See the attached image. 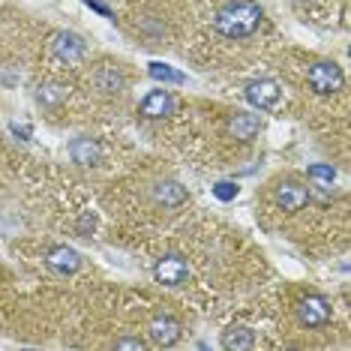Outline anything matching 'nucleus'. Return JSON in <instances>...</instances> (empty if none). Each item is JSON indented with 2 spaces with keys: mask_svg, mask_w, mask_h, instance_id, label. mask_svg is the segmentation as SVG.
<instances>
[{
  "mask_svg": "<svg viewBox=\"0 0 351 351\" xmlns=\"http://www.w3.org/2000/svg\"><path fill=\"white\" fill-rule=\"evenodd\" d=\"M265 21V10L252 0H234V3L222 6L213 19V30L226 39H243L252 36Z\"/></svg>",
  "mask_w": 351,
  "mask_h": 351,
  "instance_id": "1",
  "label": "nucleus"
},
{
  "mask_svg": "<svg viewBox=\"0 0 351 351\" xmlns=\"http://www.w3.org/2000/svg\"><path fill=\"white\" fill-rule=\"evenodd\" d=\"M306 84L318 97H330V93H339L346 87V75L333 60H318L306 69Z\"/></svg>",
  "mask_w": 351,
  "mask_h": 351,
  "instance_id": "2",
  "label": "nucleus"
},
{
  "mask_svg": "<svg viewBox=\"0 0 351 351\" xmlns=\"http://www.w3.org/2000/svg\"><path fill=\"white\" fill-rule=\"evenodd\" d=\"M243 97L252 108L274 111L279 106V99H282V87H279L274 78H255V82H250L243 87Z\"/></svg>",
  "mask_w": 351,
  "mask_h": 351,
  "instance_id": "3",
  "label": "nucleus"
},
{
  "mask_svg": "<svg viewBox=\"0 0 351 351\" xmlns=\"http://www.w3.org/2000/svg\"><path fill=\"white\" fill-rule=\"evenodd\" d=\"M147 330H150V339H154V346H162V348L178 346L180 337H183V324L174 315H169V313H156L154 318H150Z\"/></svg>",
  "mask_w": 351,
  "mask_h": 351,
  "instance_id": "4",
  "label": "nucleus"
},
{
  "mask_svg": "<svg viewBox=\"0 0 351 351\" xmlns=\"http://www.w3.org/2000/svg\"><path fill=\"white\" fill-rule=\"evenodd\" d=\"M333 309L330 303H327V298H322V294H306L300 303H298V318L303 327H324L327 322H330Z\"/></svg>",
  "mask_w": 351,
  "mask_h": 351,
  "instance_id": "5",
  "label": "nucleus"
},
{
  "mask_svg": "<svg viewBox=\"0 0 351 351\" xmlns=\"http://www.w3.org/2000/svg\"><path fill=\"white\" fill-rule=\"evenodd\" d=\"M51 51L58 54L63 63H78V60H84V54H87V43H84V36L73 34V30H58V34L51 36Z\"/></svg>",
  "mask_w": 351,
  "mask_h": 351,
  "instance_id": "6",
  "label": "nucleus"
},
{
  "mask_svg": "<svg viewBox=\"0 0 351 351\" xmlns=\"http://www.w3.org/2000/svg\"><path fill=\"white\" fill-rule=\"evenodd\" d=\"M90 82L102 97H117V93H123V87H126V75L117 63H99V66L93 69Z\"/></svg>",
  "mask_w": 351,
  "mask_h": 351,
  "instance_id": "7",
  "label": "nucleus"
},
{
  "mask_svg": "<svg viewBox=\"0 0 351 351\" xmlns=\"http://www.w3.org/2000/svg\"><path fill=\"white\" fill-rule=\"evenodd\" d=\"M189 276V267L186 261L180 258V255H165V258L156 261L154 267V279L159 285H165V289H174V285H183Z\"/></svg>",
  "mask_w": 351,
  "mask_h": 351,
  "instance_id": "8",
  "label": "nucleus"
},
{
  "mask_svg": "<svg viewBox=\"0 0 351 351\" xmlns=\"http://www.w3.org/2000/svg\"><path fill=\"white\" fill-rule=\"evenodd\" d=\"M276 204L282 207L285 213H300L303 207L309 204V193H306V186H300L298 180H279L276 183Z\"/></svg>",
  "mask_w": 351,
  "mask_h": 351,
  "instance_id": "9",
  "label": "nucleus"
},
{
  "mask_svg": "<svg viewBox=\"0 0 351 351\" xmlns=\"http://www.w3.org/2000/svg\"><path fill=\"white\" fill-rule=\"evenodd\" d=\"M174 97L165 87H159V90H150L145 99H141V106H138V114L145 117V121H162V117H169L174 114Z\"/></svg>",
  "mask_w": 351,
  "mask_h": 351,
  "instance_id": "10",
  "label": "nucleus"
},
{
  "mask_svg": "<svg viewBox=\"0 0 351 351\" xmlns=\"http://www.w3.org/2000/svg\"><path fill=\"white\" fill-rule=\"evenodd\" d=\"M45 265H49L54 274H60V276H69V274H75L78 267H82V255H78L73 246H66V243H58V246H51L49 252H45Z\"/></svg>",
  "mask_w": 351,
  "mask_h": 351,
  "instance_id": "11",
  "label": "nucleus"
},
{
  "mask_svg": "<svg viewBox=\"0 0 351 351\" xmlns=\"http://www.w3.org/2000/svg\"><path fill=\"white\" fill-rule=\"evenodd\" d=\"M69 159H73L75 165H97L102 159V145L97 138H87V135H78V138L69 141L66 147Z\"/></svg>",
  "mask_w": 351,
  "mask_h": 351,
  "instance_id": "12",
  "label": "nucleus"
},
{
  "mask_svg": "<svg viewBox=\"0 0 351 351\" xmlns=\"http://www.w3.org/2000/svg\"><path fill=\"white\" fill-rule=\"evenodd\" d=\"M154 202L165 210H178L180 204H186V186H180L178 180H159L154 186Z\"/></svg>",
  "mask_w": 351,
  "mask_h": 351,
  "instance_id": "13",
  "label": "nucleus"
},
{
  "mask_svg": "<svg viewBox=\"0 0 351 351\" xmlns=\"http://www.w3.org/2000/svg\"><path fill=\"white\" fill-rule=\"evenodd\" d=\"M261 132V121L255 114H234L228 121V135L234 141H241V145H250V141L258 138Z\"/></svg>",
  "mask_w": 351,
  "mask_h": 351,
  "instance_id": "14",
  "label": "nucleus"
},
{
  "mask_svg": "<svg viewBox=\"0 0 351 351\" xmlns=\"http://www.w3.org/2000/svg\"><path fill=\"white\" fill-rule=\"evenodd\" d=\"M222 348L226 351H250L255 348V333L243 324H234L222 333Z\"/></svg>",
  "mask_w": 351,
  "mask_h": 351,
  "instance_id": "15",
  "label": "nucleus"
},
{
  "mask_svg": "<svg viewBox=\"0 0 351 351\" xmlns=\"http://www.w3.org/2000/svg\"><path fill=\"white\" fill-rule=\"evenodd\" d=\"M69 99V87L66 84H58V82H49V84H39L36 87V102L43 108H58Z\"/></svg>",
  "mask_w": 351,
  "mask_h": 351,
  "instance_id": "16",
  "label": "nucleus"
},
{
  "mask_svg": "<svg viewBox=\"0 0 351 351\" xmlns=\"http://www.w3.org/2000/svg\"><path fill=\"white\" fill-rule=\"evenodd\" d=\"M147 73L159 84H183V82H186V75H183V73H178V69H171L169 63H159V60L147 63Z\"/></svg>",
  "mask_w": 351,
  "mask_h": 351,
  "instance_id": "17",
  "label": "nucleus"
},
{
  "mask_svg": "<svg viewBox=\"0 0 351 351\" xmlns=\"http://www.w3.org/2000/svg\"><path fill=\"white\" fill-rule=\"evenodd\" d=\"M306 174H309L313 180H322V183H333V180H337V169H333V165H327V162L309 165Z\"/></svg>",
  "mask_w": 351,
  "mask_h": 351,
  "instance_id": "18",
  "label": "nucleus"
},
{
  "mask_svg": "<svg viewBox=\"0 0 351 351\" xmlns=\"http://www.w3.org/2000/svg\"><path fill=\"white\" fill-rule=\"evenodd\" d=\"M237 193H241V189H237L234 180H219V183H213V195H217L219 202H234Z\"/></svg>",
  "mask_w": 351,
  "mask_h": 351,
  "instance_id": "19",
  "label": "nucleus"
},
{
  "mask_svg": "<svg viewBox=\"0 0 351 351\" xmlns=\"http://www.w3.org/2000/svg\"><path fill=\"white\" fill-rule=\"evenodd\" d=\"M333 183H322V180H313V186H306V193H309V198H318V202H322V204H327V202H330V198H333Z\"/></svg>",
  "mask_w": 351,
  "mask_h": 351,
  "instance_id": "20",
  "label": "nucleus"
},
{
  "mask_svg": "<svg viewBox=\"0 0 351 351\" xmlns=\"http://www.w3.org/2000/svg\"><path fill=\"white\" fill-rule=\"evenodd\" d=\"M93 228H97V219H93L90 213H82V217H78V222H75V231H78L82 237H90Z\"/></svg>",
  "mask_w": 351,
  "mask_h": 351,
  "instance_id": "21",
  "label": "nucleus"
},
{
  "mask_svg": "<svg viewBox=\"0 0 351 351\" xmlns=\"http://www.w3.org/2000/svg\"><path fill=\"white\" fill-rule=\"evenodd\" d=\"M114 348H132V351H141V348H147V342H145V339H138V337H123V339H117V342H114Z\"/></svg>",
  "mask_w": 351,
  "mask_h": 351,
  "instance_id": "22",
  "label": "nucleus"
},
{
  "mask_svg": "<svg viewBox=\"0 0 351 351\" xmlns=\"http://www.w3.org/2000/svg\"><path fill=\"white\" fill-rule=\"evenodd\" d=\"M84 3L90 6V10H97V12L102 15V19H111V10H108L106 3H99V0H84Z\"/></svg>",
  "mask_w": 351,
  "mask_h": 351,
  "instance_id": "23",
  "label": "nucleus"
},
{
  "mask_svg": "<svg viewBox=\"0 0 351 351\" xmlns=\"http://www.w3.org/2000/svg\"><path fill=\"white\" fill-rule=\"evenodd\" d=\"M10 130H12V135H21V138H30V126H25V123H10Z\"/></svg>",
  "mask_w": 351,
  "mask_h": 351,
  "instance_id": "24",
  "label": "nucleus"
}]
</instances>
